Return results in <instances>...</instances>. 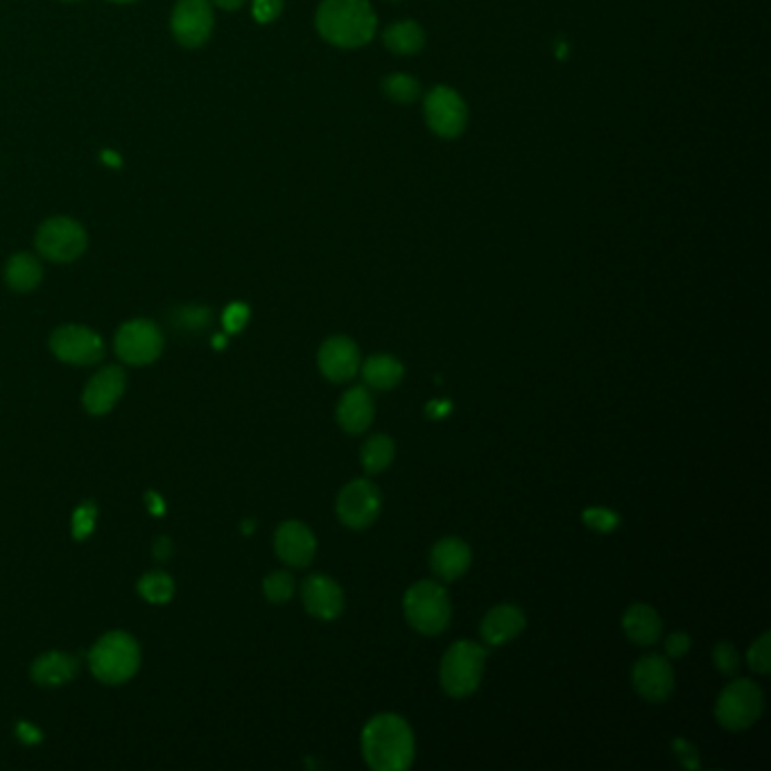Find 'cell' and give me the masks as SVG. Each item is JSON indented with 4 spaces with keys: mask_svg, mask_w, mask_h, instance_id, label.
Segmentation results:
<instances>
[{
    "mask_svg": "<svg viewBox=\"0 0 771 771\" xmlns=\"http://www.w3.org/2000/svg\"><path fill=\"white\" fill-rule=\"evenodd\" d=\"M362 755L376 771H403L414 762L410 724L392 712L376 715L362 731Z\"/></svg>",
    "mask_w": 771,
    "mask_h": 771,
    "instance_id": "obj_1",
    "label": "cell"
},
{
    "mask_svg": "<svg viewBox=\"0 0 771 771\" xmlns=\"http://www.w3.org/2000/svg\"><path fill=\"white\" fill-rule=\"evenodd\" d=\"M317 32L338 48H360L376 34V14L367 0H323L317 10Z\"/></svg>",
    "mask_w": 771,
    "mask_h": 771,
    "instance_id": "obj_2",
    "label": "cell"
},
{
    "mask_svg": "<svg viewBox=\"0 0 771 771\" xmlns=\"http://www.w3.org/2000/svg\"><path fill=\"white\" fill-rule=\"evenodd\" d=\"M89 664L97 681L109 686L125 683L141 668L138 642L125 631L106 634L93 645Z\"/></svg>",
    "mask_w": 771,
    "mask_h": 771,
    "instance_id": "obj_3",
    "label": "cell"
},
{
    "mask_svg": "<svg viewBox=\"0 0 771 771\" xmlns=\"http://www.w3.org/2000/svg\"><path fill=\"white\" fill-rule=\"evenodd\" d=\"M403 611L414 631L423 636H436L451 623V599L439 584L419 582L405 593Z\"/></svg>",
    "mask_w": 771,
    "mask_h": 771,
    "instance_id": "obj_4",
    "label": "cell"
},
{
    "mask_svg": "<svg viewBox=\"0 0 771 771\" xmlns=\"http://www.w3.org/2000/svg\"><path fill=\"white\" fill-rule=\"evenodd\" d=\"M486 651L471 642L460 640L455 642L442 658V668H439V679H442V688L446 695L455 699H464L473 695L482 681Z\"/></svg>",
    "mask_w": 771,
    "mask_h": 771,
    "instance_id": "obj_5",
    "label": "cell"
},
{
    "mask_svg": "<svg viewBox=\"0 0 771 771\" xmlns=\"http://www.w3.org/2000/svg\"><path fill=\"white\" fill-rule=\"evenodd\" d=\"M37 251L52 263H73L78 260L89 245L84 227L73 217H48L37 229L34 238Z\"/></svg>",
    "mask_w": 771,
    "mask_h": 771,
    "instance_id": "obj_6",
    "label": "cell"
},
{
    "mask_svg": "<svg viewBox=\"0 0 771 771\" xmlns=\"http://www.w3.org/2000/svg\"><path fill=\"white\" fill-rule=\"evenodd\" d=\"M762 708V690L749 679H738L722 690L715 706V718L727 731H744L758 722Z\"/></svg>",
    "mask_w": 771,
    "mask_h": 771,
    "instance_id": "obj_7",
    "label": "cell"
},
{
    "mask_svg": "<svg viewBox=\"0 0 771 771\" xmlns=\"http://www.w3.org/2000/svg\"><path fill=\"white\" fill-rule=\"evenodd\" d=\"M466 104L458 91L434 86L425 97V123L442 138H455L466 127Z\"/></svg>",
    "mask_w": 771,
    "mask_h": 771,
    "instance_id": "obj_8",
    "label": "cell"
},
{
    "mask_svg": "<svg viewBox=\"0 0 771 771\" xmlns=\"http://www.w3.org/2000/svg\"><path fill=\"white\" fill-rule=\"evenodd\" d=\"M163 351V333L154 321L132 319L127 321L116 336V353L121 360L143 367L154 362Z\"/></svg>",
    "mask_w": 771,
    "mask_h": 771,
    "instance_id": "obj_9",
    "label": "cell"
},
{
    "mask_svg": "<svg viewBox=\"0 0 771 771\" xmlns=\"http://www.w3.org/2000/svg\"><path fill=\"white\" fill-rule=\"evenodd\" d=\"M380 491L369 480L349 482L338 495V516L351 530H364L380 514Z\"/></svg>",
    "mask_w": 771,
    "mask_h": 771,
    "instance_id": "obj_10",
    "label": "cell"
},
{
    "mask_svg": "<svg viewBox=\"0 0 771 771\" xmlns=\"http://www.w3.org/2000/svg\"><path fill=\"white\" fill-rule=\"evenodd\" d=\"M50 349L69 364H95L104 358V342L86 326H62L52 333Z\"/></svg>",
    "mask_w": 771,
    "mask_h": 771,
    "instance_id": "obj_11",
    "label": "cell"
},
{
    "mask_svg": "<svg viewBox=\"0 0 771 771\" xmlns=\"http://www.w3.org/2000/svg\"><path fill=\"white\" fill-rule=\"evenodd\" d=\"M215 17L208 0H177L171 17V30L184 48H199L213 34Z\"/></svg>",
    "mask_w": 771,
    "mask_h": 771,
    "instance_id": "obj_12",
    "label": "cell"
},
{
    "mask_svg": "<svg viewBox=\"0 0 771 771\" xmlns=\"http://www.w3.org/2000/svg\"><path fill=\"white\" fill-rule=\"evenodd\" d=\"M631 679H634L636 692L651 703L668 701L675 690V670L668 664V658L658 654H649L640 658L634 666Z\"/></svg>",
    "mask_w": 771,
    "mask_h": 771,
    "instance_id": "obj_13",
    "label": "cell"
},
{
    "mask_svg": "<svg viewBox=\"0 0 771 771\" xmlns=\"http://www.w3.org/2000/svg\"><path fill=\"white\" fill-rule=\"evenodd\" d=\"M319 371L333 382L351 380L360 369V349L345 336L328 338L317 356Z\"/></svg>",
    "mask_w": 771,
    "mask_h": 771,
    "instance_id": "obj_14",
    "label": "cell"
},
{
    "mask_svg": "<svg viewBox=\"0 0 771 771\" xmlns=\"http://www.w3.org/2000/svg\"><path fill=\"white\" fill-rule=\"evenodd\" d=\"M304 607L319 620H336L345 611V593L326 575H310L301 586Z\"/></svg>",
    "mask_w": 771,
    "mask_h": 771,
    "instance_id": "obj_15",
    "label": "cell"
},
{
    "mask_svg": "<svg viewBox=\"0 0 771 771\" xmlns=\"http://www.w3.org/2000/svg\"><path fill=\"white\" fill-rule=\"evenodd\" d=\"M274 549L281 562H286L292 568H304L315 559L317 541L310 527H306L299 521H286L279 525L277 536H274Z\"/></svg>",
    "mask_w": 771,
    "mask_h": 771,
    "instance_id": "obj_16",
    "label": "cell"
},
{
    "mask_svg": "<svg viewBox=\"0 0 771 771\" xmlns=\"http://www.w3.org/2000/svg\"><path fill=\"white\" fill-rule=\"evenodd\" d=\"M125 371L121 367H106L95 373L84 390V408L91 414H106L116 408L125 392Z\"/></svg>",
    "mask_w": 771,
    "mask_h": 771,
    "instance_id": "obj_17",
    "label": "cell"
},
{
    "mask_svg": "<svg viewBox=\"0 0 771 771\" xmlns=\"http://www.w3.org/2000/svg\"><path fill=\"white\" fill-rule=\"evenodd\" d=\"M469 566H471V547L464 541L455 536H446L434 543L430 553V568L434 570L436 577L455 582L469 570Z\"/></svg>",
    "mask_w": 771,
    "mask_h": 771,
    "instance_id": "obj_18",
    "label": "cell"
},
{
    "mask_svg": "<svg viewBox=\"0 0 771 771\" xmlns=\"http://www.w3.org/2000/svg\"><path fill=\"white\" fill-rule=\"evenodd\" d=\"M525 629V614L514 604H498L482 620V638L486 645H505Z\"/></svg>",
    "mask_w": 771,
    "mask_h": 771,
    "instance_id": "obj_19",
    "label": "cell"
},
{
    "mask_svg": "<svg viewBox=\"0 0 771 771\" xmlns=\"http://www.w3.org/2000/svg\"><path fill=\"white\" fill-rule=\"evenodd\" d=\"M623 629L631 642L649 647L656 645L660 634H664V623H660V616L651 607H647V604H634L623 618Z\"/></svg>",
    "mask_w": 771,
    "mask_h": 771,
    "instance_id": "obj_20",
    "label": "cell"
},
{
    "mask_svg": "<svg viewBox=\"0 0 771 771\" xmlns=\"http://www.w3.org/2000/svg\"><path fill=\"white\" fill-rule=\"evenodd\" d=\"M373 414H376L373 401H371V394L367 392V388L349 390L338 405V421L351 434L364 432L371 425Z\"/></svg>",
    "mask_w": 771,
    "mask_h": 771,
    "instance_id": "obj_21",
    "label": "cell"
},
{
    "mask_svg": "<svg viewBox=\"0 0 771 771\" xmlns=\"http://www.w3.org/2000/svg\"><path fill=\"white\" fill-rule=\"evenodd\" d=\"M78 672V660L62 651H50L34 660L32 679L39 686H64Z\"/></svg>",
    "mask_w": 771,
    "mask_h": 771,
    "instance_id": "obj_22",
    "label": "cell"
},
{
    "mask_svg": "<svg viewBox=\"0 0 771 771\" xmlns=\"http://www.w3.org/2000/svg\"><path fill=\"white\" fill-rule=\"evenodd\" d=\"M401 378H403V364L394 356L378 353L362 364V380L367 388L376 392H388L397 388Z\"/></svg>",
    "mask_w": 771,
    "mask_h": 771,
    "instance_id": "obj_23",
    "label": "cell"
},
{
    "mask_svg": "<svg viewBox=\"0 0 771 771\" xmlns=\"http://www.w3.org/2000/svg\"><path fill=\"white\" fill-rule=\"evenodd\" d=\"M43 279V267L32 254H14L6 265V281L14 292H32Z\"/></svg>",
    "mask_w": 771,
    "mask_h": 771,
    "instance_id": "obj_24",
    "label": "cell"
},
{
    "mask_svg": "<svg viewBox=\"0 0 771 771\" xmlns=\"http://www.w3.org/2000/svg\"><path fill=\"white\" fill-rule=\"evenodd\" d=\"M382 41L397 54H414L423 48L425 34L414 21H401L384 30Z\"/></svg>",
    "mask_w": 771,
    "mask_h": 771,
    "instance_id": "obj_25",
    "label": "cell"
},
{
    "mask_svg": "<svg viewBox=\"0 0 771 771\" xmlns=\"http://www.w3.org/2000/svg\"><path fill=\"white\" fill-rule=\"evenodd\" d=\"M394 439L388 434H373L371 439H367V444L360 451V460H362V469L371 475L380 473L388 469L394 462Z\"/></svg>",
    "mask_w": 771,
    "mask_h": 771,
    "instance_id": "obj_26",
    "label": "cell"
},
{
    "mask_svg": "<svg viewBox=\"0 0 771 771\" xmlns=\"http://www.w3.org/2000/svg\"><path fill=\"white\" fill-rule=\"evenodd\" d=\"M138 593L152 604H165L175 595V584L165 573H147L138 582Z\"/></svg>",
    "mask_w": 771,
    "mask_h": 771,
    "instance_id": "obj_27",
    "label": "cell"
},
{
    "mask_svg": "<svg viewBox=\"0 0 771 771\" xmlns=\"http://www.w3.org/2000/svg\"><path fill=\"white\" fill-rule=\"evenodd\" d=\"M382 91L388 97L397 100V102H414L421 93L419 82L412 75L405 73H397V75H388L382 82Z\"/></svg>",
    "mask_w": 771,
    "mask_h": 771,
    "instance_id": "obj_28",
    "label": "cell"
},
{
    "mask_svg": "<svg viewBox=\"0 0 771 771\" xmlns=\"http://www.w3.org/2000/svg\"><path fill=\"white\" fill-rule=\"evenodd\" d=\"M263 590H265V597L274 604H284L292 597L295 593V577L286 570H277V573H271L265 577L263 582Z\"/></svg>",
    "mask_w": 771,
    "mask_h": 771,
    "instance_id": "obj_29",
    "label": "cell"
},
{
    "mask_svg": "<svg viewBox=\"0 0 771 771\" xmlns=\"http://www.w3.org/2000/svg\"><path fill=\"white\" fill-rule=\"evenodd\" d=\"M173 323L175 328L179 330H186V333H199V330H204L208 323H210V310L208 308H179L175 315H173Z\"/></svg>",
    "mask_w": 771,
    "mask_h": 771,
    "instance_id": "obj_30",
    "label": "cell"
},
{
    "mask_svg": "<svg viewBox=\"0 0 771 771\" xmlns=\"http://www.w3.org/2000/svg\"><path fill=\"white\" fill-rule=\"evenodd\" d=\"M747 664L753 672L767 675L771 670V654H769V634H762L747 654Z\"/></svg>",
    "mask_w": 771,
    "mask_h": 771,
    "instance_id": "obj_31",
    "label": "cell"
},
{
    "mask_svg": "<svg viewBox=\"0 0 771 771\" xmlns=\"http://www.w3.org/2000/svg\"><path fill=\"white\" fill-rule=\"evenodd\" d=\"M712 660H715V668L727 677H733L740 670V656L731 642H720L718 647H715Z\"/></svg>",
    "mask_w": 771,
    "mask_h": 771,
    "instance_id": "obj_32",
    "label": "cell"
},
{
    "mask_svg": "<svg viewBox=\"0 0 771 771\" xmlns=\"http://www.w3.org/2000/svg\"><path fill=\"white\" fill-rule=\"evenodd\" d=\"M584 523L597 532H614L620 523L618 514L611 512V510H604V507H593V510H586L584 512Z\"/></svg>",
    "mask_w": 771,
    "mask_h": 771,
    "instance_id": "obj_33",
    "label": "cell"
},
{
    "mask_svg": "<svg viewBox=\"0 0 771 771\" xmlns=\"http://www.w3.org/2000/svg\"><path fill=\"white\" fill-rule=\"evenodd\" d=\"M95 516H97V510L93 503L80 505L73 514V536L80 541L86 538L95 530Z\"/></svg>",
    "mask_w": 771,
    "mask_h": 771,
    "instance_id": "obj_34",
    "label": "cell"
},
{
    "mask_svg": "<svg viewBox=\"0 0 771 771\" xmlns=\"http://www.w3.org/2000/svg\"><path fill=\"white\" fill-rule=\"evenodd\" d=\"M251 12L258 23H271L284 12V0H254Z\"/></svg>",
    "mask_w": 771,
    "mask_h": 771,
    "instance_id": "obj_35",
    "label": "cell"
},
{
    "mask_svg": "<svg viewBox=\"0 0 771 771\" xmlns=\"http://www.w3.org/2000/svg\"><path fill=\"white\" fill-rule=\"evenodd\" d=\"M247 319H249V308L243 306V304H232L225 310V315H223V323H225V328L229 330V333H240V330L247 323Z\"/></svg>",
    "mask_w": 771,
    "mask_h": 771,
    "instance_id": "obj_36",
    "label": "cell"
},
{
    "mask_svg": "<svg viewBox=\"0 0 771 771\" xmlns=\"http://www.w3.org/2000/svg\"><path fill=\"white\" fill-rule=\"evenodd\" d=\"M688 649H690V636H688V634H672V636L666 640V651H668V656H672V658H681Z\"/></svg>",
    "mask_w": 771,
    "mask_h": 771,
    "instance_id": "obj_37",
    "label": "cell"
},
{
    "mask_svg": "<svg viewBox=\"0 0 771 771\" xmlns=\"http://www.w3.org/2000/svg\"><path fill=\"white\" fill-rule=\"evenodd\" d=\"M152 553L156 559H168L173 555V541L168 536H158L154 547H152Z\"/></svg>",
    "mask_w": 771,
    "mask_h": 771,
    "instance_id": "obj_38",
    "label": "cell"
},
{
    "mask_svg": "<svg viewBox=\"0 0 771 771\" xmlns=\"http://www.w3.org/2000/svg\"><path fill=\"white\" fill-rule=\"evenodd\" d=\"M17 733H19V738H21L23 742H39V740H41V731L34 729V727H30V724H25V722H21V724L17 727Z\"/></svg>",
    "mask_w": 771,
    "mask_h": 771,
    "instance_id": "obj_39",
    "label": "cell"
},
{
    "mask_svg": "<svg viewBox=\"0 0 771 771\" xmlns=\"http://www.w3.org/2000/svg\"><path fill=\"white\" fill-rule=\"evenodd\" d=\"M449 412H451V403H434V401H432V403L425 408V414H428V417H434V419H436V417H446Z\"/></svg>",
    "mask_w": 771,
    "mask_h": 771,
    "instance_id": "obj_40",
    "label": "cell"
},
{
    "mask_svg": "<svg viewBox=\"0 0 771 771\" xmlns=\"http://www.w3.org/2000/svg\"><path fill=\"white\" fill-rule=\"evenodd\" d=\"M145 501H147V507H150V512H152V514H156V516H158V514H163V512H165V503L158 498L156 493H147V495H145Z\"/></svg>",
    "mask_w": 771,
    "mask_h": 771,
    "instance_id": "obj_41",
    "label": "cell"
},
{
    "mask_svg": "<svg viewBox=\"0 0 771 771\" xmlns=\"http://www.w3.org/2000/svg\"><path fill=\"white\" fill-rule=\"evenodd\" d=\"M213 6H217L219 10H240L247 0H210Z\"/></svg>",
    "mask_w": 771,
    "mask_h": 771,
    "instance_id": "obj_42",
    "label": "cell"
},
{
    "mask_svg": "<svg viewBox=\"0 0 771 771\" xmlns=\"http://www.w3.org/2000/svg\"><path fill=\"white\" fill-rule=\"evenodd\" d=\"M243 530H245L247 534H249V532H254V523H251V521H247V523L243 525Z\"/></svg>",
    "mask_w": 771,
    "mask_h": 771,
    "instance_id": "obj_43",
    "label": "cell"
},
{
    "mask_svg": "<svg viewBox=\"0 0 771 771\" xmlns=\"http://www.w3.org/2000/svg\"><path fill=\"white\" fill-rule=\"evenodd\" d=\"M109 3H121V6H125V3H136V0H109Z\"/></svg>",
    "mask_w": 771,
    "mask_h": 771,
    "instance_id": "obj_44",
    "label": "cell"
},
{
    "mask_svg": "<svg viewBox=\"0 0 771 771\" xmlns=\"http://www.w3.org/2000/svg\"><path fill=\"white\" fill-rule=\"evenodd\" d=\"M64 3H78V0H64Z\"/></svg>",
    "mask_w": 771,
    "mask_h": 771,
    "instance_id": "obj_45",
    "label": "cell"
}]
</instances>
